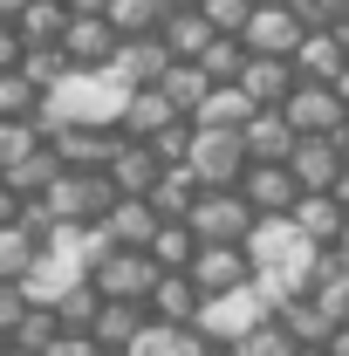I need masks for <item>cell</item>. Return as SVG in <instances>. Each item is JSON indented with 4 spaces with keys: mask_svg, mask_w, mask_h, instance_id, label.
<instances>
[{
    "mask_svg": "<svg viewBox=\"0 0 349 356\" xmlns=\"http://www.w3.org/2000/svg\"><path fill=\"white\" fill-rule=\"evenodd\" d=\"M35 110H42V89L21 69H0V117H35Z\"/></svg>",
    "mask_w": 349,
    "mask_h": 356,
    "instance_id": "f35d334b",
    "label": "cell"
},
{
    "mask_svg": "<svg viewBox=\"0 0 349 356\" xmlns=\"http://www.w3.org/2000/svg\"><path fill=\"white\" fill-rule=\"evenodd\" d=\"M199 7H206V21H213L219 35H247V21H254L261 0H199Z\"/></svg>",
    "mask_w": 349,
    "mask_h": 356,
    "instance_id": "7bdbcfd3",
    "label": "cell"
},
{
    "mask_svg": "<svg viewBox=\"0 0 349 356\" xmlns=\"http://www.w3.org/2000/svg\"><path fill=\"white\" fill-rule=\"evenodd\" d=\"M62 172H69V165H62V151H55V144H48V131H42V144H28V151L14 158L7 185H14L21 199H42V192H48V185H55Z\"/></svg>",
    "mask_w": 349,
    "mask_h": 356,
    "instance_id": "44dd1931",
    "label": "cell"
},
{
    "mask_svg": "<svg viewBox=\"0 0 349 356\" xmlns=\"http://www.w3.org/2000/svg\"><path fill=\"white\" fill-rule=\"evenodd\" d=\"M247 165H254V158H247V137H240V131H206V124L192 131V158H185V172L199 178L206 192L240 185V178H247Z\"/></svg>",
    "mask_w": 349,
    "mask_h": 356,
    "instance_id": "5b68a950",
    "label": "cell"
},
{
    "mask_svg": "<svg viewBox=\"0 0 349 356\" xmlns=\"http://www.w3.org/2000/svg\"><path fill=\"white\" fill-rule=\"evenodd\" d=\"M336 89H343V103H349V69H343V76H336Z\"/></svg>",
    "mask_w": 349,
    "mask_h": 356,
    "instance_id": "9f6ffc18",
    "label": "cell"
},
{
    "mask_svg": "<svg viewBox=\"0 0 349 356\" xmlns=\"http://www.w3.org/2000/svg\"><path fill=\"white\" fill-rule=\"evenodd\" d=\"M172 7H199V0H172Z\"/></svg>",
    "mask_w": 349,
    "mask_h": 356,
    "instance_id": "91938a15",
    "label": "cell"
},
{
    "mask_svg": "<svg viewBox=\"0 0 349 356\" xmlns=\"http://www.w3.org/2000/svg\"><path fill=\"white\" fill-rule=\"evenodd\" d=\"M295 356H329V343H302V350H295Z\"/></svg>",
    "mask_w": 349,
    "mask_h": 356,
    "instance_id": "11a10c76",
    "label": "cell"
},
{
    "mask_svg": "<svg viewBox=\"0 0 349 356\" xmlns=\"http://www.w3.org/2000/svg\"><path fill=\"white\" fill-rule=\"evenodd\" d=\"M288 172H295V185H302V192H336V178L349 172L343 137H302V144L288 151Z\"/></svg>",
    "mask_w": 349,
    "mask_h": 356,
    "instance_id": "8fae6325",
    "label": "cell"
},
{
    "mask_svg": "<svg viewBox=\"0 0 349 356\" xmlns=\"http://www.w3.org/2000/svg\"><path fill=\"white\" fill-rule=\"evenodd\" d=\"M62 336V322H55V309L48 302H35V309L21 315V329H14V350L21 356H48V343Z\"/></svg>",
    "mask_w": 349,
    "mask_h": 356,
    "instance_id": "d590c367",
    "label": "cell"
},
{
    "mask_svg": "<svg viewBox=\"0 0 349 356\" xmlns=\"http://www.w3.org/2000/svg\"><path fill=\"white\" fill-rule=\"evenodd\" d=\"M96 309H103V295H96V281H83V288H69V295L55 302V322H62V329H89Z\"/></svg>",
    "mask_w": 349,
    "mask_h": 356,
    "instance_id": "60d3db41",
    "label": "cell"
},
{
    "mask_svg": "<svg viewBox=\"0 0 349 356\" xmlns=\"http://www.w3.org/2000/svg\"><path fill=\"white\" fill-rule=\"evenodd\" d=\"M144 322H151V309H144V302H103V309H96V322H89V336H96L110 356H124L137 336H144Z\"/></svg>",
    "mask_w": 349,
    "mask_h": 356,
    "instance_id": "ffe728a7",
    "label": "cell"
},
{
    "mask_svg": "<svg viewBox=\"0 0 349 356\" xmlns=\"http://www.w3.org/2000/svg\"><path fill=\"white\" fill-rule=\"evenodd\" d=\"M240 192H247V206H254L261 220H274V213H295V199H302V185H295V172H288V165H247Z\"/></svg>",
    "mask_w": 349,
    "mask_h": 356,
    "instance_id": "5bb4252c",
    "label": "cell"
},
{
    "mask_svg": "<svg viewBox=\"0 0 349 356\" xmlns=\"http://www.w3.org/2000/svg\"><path fill=\"white\" fill-rule=\"evenodd\" d=\"M165 124H178V103L165 96V89L151 83V89H131V103H124V124L117 131L124 137H158Z\"/></svg>",
    "mask_w": 349,
    "mask_h": 356,
    "instance_id": "d4e9b609",
    "label": "cell"
},
{
    "mask_svg": "<svg viewBox=\"0 0 349 356\" xmlns=\"http://www.w3.org/2000/svg\"><path fill=\"white\" fill-rule=\"evenodd\" d=\"M165 178V158L144 144V137H124L117 144V158H110V185L124 192V199H151V185Z\"/></svg>",
    "mask_w": 349,
    "mask_h": 356,
    "instance_id": "4fadbf2b",
    "label": "cell"
},
{
    "mask_svg": "<svg viewBox=\"0 0 349 356\" xmlns=\"http://www.w3.org/2000/svg\"><path fill=\"white\" fill-rule=\"evenodd\" d=\"M329 254H343V261H349V220H343V233H336V247H329Z\"/></svg>",
    "mask_w": 349,
    "mask_h": 356,
    "instance_id": "f907efd6",
    "label": "cell"
},
{
    "mask_svg": "<svg viewBox=\"0 0 349 356\" xmlns=\"http://www.w3.org/2000/svg\"><path fill=\"white\" fill-rule=\"evenodd\" d=\"M192 281H199L206 295H233V288L261 281V267H254V254H247L240 240H199V254H192Z\"/></svg>",
    "mask_w": 349,
    "mask_h": 356,
    "instance_id": "ba28073f",
    "label": "cell"
},
{
    "mask_svg": "<svg viewBox=\"0 0 349 356\" xmlns=\"http://www.w3.org/2000/svg\"><path fill=\"white\" fill-rule=\"evenodd\" d=\"M158 35H165V48H172L178 62H199V55L213 48V35H219V28L206 21V7H172Z\"/></svg>",
    "mask_w": 349,
    "mask_h": 356,
    "instance_id": "7402d4cb",
    "label": "cell"
},
{
    "mask_svg": "<svg viewBox=\"0 0 349 356\" xmlns=\"http://www.w3.org/2000/svg\"><path fill=\"white\" fill-rule=\"evenodd\" d=\"M14 220H21V192L0 178V226H14Z\"/></svg>",
    "mask_w": 349,
    "mask_h": 356,
    "instance_id": "7dc6e473",
    "label": "cell"
},
{
    "mask_svg": "<svg viewBox=\"0 0 349 356\" xmlns=\"http://www.w3.org/2000/svg\"><path fill=\"white\" fill-rule=\"evenodd\" d=\"M336 199H343V213H349V172H343V178H336Z\"/></svg>",
    "mask_w": 349,
    "mask_h": 356,
    "instance_id": "db71d44e",
    "label": "cell"
},
{
    "mask_svg": "<svg viewBox=\"0 0 349 356\" xmlns=\"http://www.w3.org/2000/svg\"><path fill=\"white\" fill-rule=\"evenodd\" d=\"M336 137H343V151H349V124H343V131H336Z\"/></svg>",
    "mask_w": 349,
    "mask_h": 356,
    "instance_id": "680465c9",
    "label": "cell"
},
{
    "mask_svg": "<svg viewBox=\"0 0 349 356\" xmlns=\"http://www.w3.org/2000/svg\"><path fill=\"white\" fill-rule=\"evenodd\" d=\"M158 274H165V267L151 261V247H110L103 261L89 267V281H96L103 302H151Z\"/></svg>",
    "mask_w": 349,
    "mask_h": 356,
    "instance_id": "277c9868",
    "label": "cell"
},
{
    "mask_svg": "<svg viewBox=\"0 0 349 356\" xmlns=\"http://www.w3.org/2000/svg\"><path fill=\"white\" fill-rule=\"evenodd\" d=\"M21 7H28V0H0V21H14V14H21Z\"/></svg>",
    "mask_w": 349,
    "mask_h": 356,
    "instance_id": "f5cc1de1",
    "label": "cell"
},
{
    "mask_svg": "<svg viewBox=\"0 0 349 356\" xmlns=\"http://www.w3.org/2000/svg\"><path fill=\"white\" fill-rule=\"evenodd\" d=\"M35 309V302H28V288H21V281H0V336H7V343H14V329H21V315Z\"/></svg>",
    "mask_w": 349,
    "mask_h": 356,
    "instance_id": "ee69618b",
    "label": "cell"
},
{
    "mask_svg": "<svg viewBox=\"0 0 349 356\" xmlns=\"http://www.w3.org/2000/svg\"><path fill=\"white\" fill-rule=\"evenodd\" d=\"M48 356H110V350H103V343H96L89 329H62V336L48 343Z\"/></svg>",
    "mask_w": 349,
    "mask_h": 356,
    "instance_id": "f6af8a7d",
    "label": "cell"
},
{
    "mask_svg": "<svg viewBox=\"0 0 349 356\" xmlns=\"http://www.w3.org/2000/svg\"><path fill=\"white\" fill-rule=\"evenodd\" d=\"M199 356H240V350H233V343H206Z\"/></svg>",
    "mask_w": 349,
    "mask_h": 356,
    "instance_id": "816d5d0a",
    "label": "cell"
},
{
    "mask_svg": "<svg viewBox=\"0 0 349 356\" xmlns=\"http://www.w3.org/2000/svg\"><path fill=\"white\" fill-rule=\"evenodd\" d=\"M172 62H178V55L165 48V35H131V42L117 48V62H110V69H117L131 89H151L165 69H172Z\"/></svg>",
    "mask_w": 349,
    "mask_h": 356,
    "instance_id": "ac0fdd59",
    "label": "cell"
},
{
    "mask_svg": "<svg viewBox=\"0 0 349 356\" xmlns=\"http://www.w3.org/2000/svg\"><path fill=\"white\" fill-rule=\"evenodd\" d=\"M158 89H165V96L178 103V117H199V103L213 96V76H206L199 62H172V69L158 76Z\"/></svg>",
    "mask_w": 349,
    "mask_h": 356,
    "instance_id": "f1b7e54d",
    "label": "cell"
},
{
    "mask_svg": "<svg viewBox=\"0 0 349 356\" xmlns=\"http://www.w3.org/2000/svg\"><path fill=\"white\" fill-rule=\"evenodd\" d=\"M35 254H42V233H28V226H0V281H21L28 267H35Z\"/></svg>",
    "mask_w": 349,
    "mask_h": 356,
    "instance_id": "836d02e7",
    "label": "cell"
},
{
    "mask_svg": "<svg viewBox=\"0 0 349 356\" xmlns=\"http://www.w3.org/2000/svg\"><path fill=\"white\" fill-rule=\"evenodd\" d=\"M103 14H110V21H117V35L131 42V35H158V28H165L172 0H110Z\"/></svg>",
    "mask_w": 349,
    "mask_h": 356,
    "instance_id": "d6a6232c",
    "label": "cell"
},
{
    "mask_svg": "<svg viewBox=\"0 0 349 356\" xmlns=\"http://www.w3.org/2000/svg\"><path fill=\"white\" fill-rule=\"evenodd\" d=\"M0 356H21V350H14V343H7V336H0Z\"/></svg>",
    "mask_w": 349,
    "mask_h": 356,
    "instance_id": "6f0895ef",
    "label": "cell"
},
{
    "mask_svg": "<svg viewBox=\"0 0 349 356\" xmlns=\"http://www.w3.org/2000/svg\"><path fill=\"white\" fill-rule=\"evenodd\" d=\"M28 144H42V124H35V117H0V178L14 172V158H21Z\"/></svg>",
    "mask_w": 349,
    "mask_h": 356,
    "instance_id": "ab89813d",
    "label": "cell"
},
{
    "mask_svg": "<svg viewBox=\"0 0 349 356\" xmlns=\"http://www.w3.org/2000/svg\"><path fill=\"white\" fill-rule=\"evenodd\" d=\"M110 0H69V14H103Z\"/></svg>",
    "mask_w": 349,
    "mask_h": 356,
    "instance_id": "681fc988",
    "label": "cell"
},
{
    "mask_svg": "<svg viewBox=\"0 0 349 356\" xmlns=\"http://www.w3.org/2000/svg\"><path fill=\"white\" fill-rule=\"evenodd\" d=\"M199 178L185 172V165H165V178L151 185V206H158V220H192V206H199Z\"/></svg>",
    "mask_w": 349,
    "mask_h": 356,
    "instance_id": "83f0119b",
    "label": "cell"
},
{
    "mask_svg": "<svg viewBox=\"0 0 349 356\" xmlns=\"http://www.w3.org/2000/svg\"><path fill=\"white\" fill-rule=\"evenodd\" d=\"M124 103H131V83L117 69H69L55 89H42L35 124L42 131H55V124H124Z\"/></svg>",
    "mask_w": 349,
    "mask_h": 356,
    "instance_id": "6da1fadb",
    "label": "cell"
},
{
    "mask_svg": "<svg viewBox=\"0 0 349 356\" xmlns=\"http://www.w3.org/2000/svg\"><path fill=\"white\" fill-rule=\"evenodd\" d=\"M151 322H199L206 309V288L192 281V267H178V274H158V288H151Z\"/></svg>",
    "mask_w": 349,
    "mask_h": 356,
    "instance_id": "2e32d148",
    "label": "cell"
},
{
    "mask_svg": "<svg viewBox=\"0 0 349 356\" xmlns=\"http://www.w3.org/2000/svg\"><path fill=\"white\" fill-rule=\"evenodd\" d=\"M83 281H89V267L76 261V254H62V247H42V254H35V267L21 274L28 302H48V309H55L69 288H83Z\"/></svg>",
    "mask_w": 349,
    "mask_h": 356,
    "instance_id": "7c38bea8",
    "label": "cell"
},
{
    "mask_svg": "<svg viewBox=\"0 0 349 356\" xmlns=\"http://www.w3.org/2000/svg\"><path fill=\"white\" fill-rule=\"evenodd\" d=\"M199 350H206V336L192 322H144V336L124 356H199Z\"/></svg>",
    "mask_w": 349,
    "mask_h": 356,
    "instance_id": "4316f807",
    "label": "cell"
},
{
    "mask_svg": "<svg viewBox=\"0 0 349 356\" xmlns=\"http://www.w3.org/2000/svg\"><path fill=\"white\" fill-rule=\"evenodd\" d=\"M281 117H288L302 137H336L349 124V103H343V89H336V83H308V76H302V83L288 89Z\"/></svg>",
    "mask_w": 349,
    "mask_h": 356,
    "instance_id": "8992f818",
    "label": "cell"
},
{
    "mask_svg": "<svg viewBox=\"0 0 349 356\" xmlns=\"http://www.w3.org/2000/svg\"><path fill=\"white\" fill-rule=\"evenodd\" d=\"M42 199H48V213H55V226H103L124 192L110 185V172H62Z\"/></svg>",
    "mask_w": 349,
    "mask_h": 356,
    "instance_id": "3957f363",
    "label": "cell"
},
{
    "mask_svg": "<svg viewBox=\"0 0 349 356\" xmlns=\"http://www.w3.org/2000/svg\"><path fill=\"white\" fill-rule=\"evenodd\" d=\"M295 83H302V76H295V62H288V55H247V69H240V89H247L261 110H281Z\"/></svg>",
    "mask_w": 349,
    "mask_h": 356,
    "instance_id": "e0dca14e",
    "label": "cell"
},
{
    "mask_svg": "<svg viewBox=\"0 0 349 356\" xmlns=\"http://www.w3.org/2000/svg\"><path fill=\"white\" fill-rule=\"evenodd\" d=\"M14 28H21V42H28V48L62 42V28H69V0H28V7L14 14Z\"/></svg>",
    "mask_w": 349,
    "mask_h": 356,
    "instance_id": "4dcf8cb0",
    "label": "cell"
},
{
    "mask_svg": "<svg viewBox=\"0 0 349 356\" xmlns=\"http://www.w3.org/2000/svg\"><path fill=\"white\" fill-rule=\"evenodd\" d=\"M21 55H28L21 28H14V21H0V69H21Z\"/></svg>",
    "mask_w": 349,
    "mask_h": 356,
    "instance_id": "bcb514c9",
    "label": "cell"
},
{
    "mask_svg": "<svg viewBox=\"0 0 349 356\" xmlns=\"http://www.w3.org/2000/svg\"><path fill=\"white\" fill-rule=\"evenodd\" d=\"M261 226V213L247 206V192L240 185H219V192H199V206H192V233L199 240H240L247 247V233Z\"/></svg>",
    "mask_w": 349,
    "mask_h": 356,
    "instance_id": "52a82bcc",
    "label": "cell"
},
{
    "mask_svg": "<svg viewBox=\"0 0 349 356\" xmlns=\"http://www.w3.org/2000/svg\"><path fill=\"white\" fill-rule=\"evenodd\" d=\"M69 69H76V62L62 55V42H42V48H28V55H21V76H28L35 89H55Z\"/></svg>",
    "mask_w": 349,
    "mask_h": 356,
    "instance_id": "8d00e7d4",
    "label": "cell"
},
{
    "mask_svg": "<svg viewBox=\"0 0 349 356\" xmlns=\"http://www.w3.org/2000/svg\"><path fill=\"white\" fill-rule=\"evenodd\" d=\"M274 309H281L274 288H267V281H247V288H233V295H206V309H199L192 329H199L206 343H240V336H254Z\"/></svg>",
    "mask_w": 349,
    "mask_h": 356,
    "instance_id": "7a4b0ae2",
    "label": "cell"
},
{
    "mask_svg": "<svg viewBox=\"0 0 349 356\" xmlns=\"http://www.w3.org/2000/svg\"><path fill=\"white\" fill-rule=\"evenodd\" d=\"M288 220L302 226L315 247H336V233H343V220H349V213H343V199H336V192H302Z\"/></svg>",
    "mask_w": 349,
    "mask_h": 356,
    "instance_id": "cb8c5ba5",
    "label": "cell"
},
{
    "mask_svg": "<svg viewBox=\"0 0 349 356\" xmlns=\"http://www.w3.org/2000/svg\"><path fill=\"white\" fill-rule=\"evenodd\" d=\"M329 356H349V322L336 329V336H329Z\"/></svg>",
    "mask_w": 349,
    "mask_h": 356,
    "instance_id": "c3c4849f",
    "label": "cell"
},
{
    "mask_svg": "<svg viewBox=\"0 0 349 356\" xmlns=\"http://www.w3.org/2000/svg\"><path fill=\"white\" fill-rule=\"evenodd\" d=\"M254 110H261V103H254L240 83H213V96L199 103V117H192V124H206V131H247V124H254Z\"/></svg>",
    "mask_w": 349,
    "mask_h": 356,
    "instance_id": "603a6c76",
    "label": "cell"
},
{
    "mask_svg": "<svg viewBox=\"0 0 349 356\" xmlns=\"http://www.w3.org/2000/svg\"><path fill=\"white\" fill-rule=\"evenodd\" d=\"M302 35H308V21L295 14V0H261L240 42L254 48V55H288V62H295V48H302Z\"/></svg>",
    "mask_w": 349,
    "mask_h": 356,
    "instance_id": "9c48e42d",
    "label": "cell"
},
{
    "mask_svg": "<svg viewBox=\"0 0 349 356\" xmlns=\"http://www.w3.org/2000/svg\"><path fill=\"white\" fill-rule=\"evenodd\" d=\"M247 55H254V48L240 42V35H213V48L199 55V69H206L213 83H240V69H247Z\"/></svg>",
    "mask_w": 349,
    "mask_h": 356,
    "instance_id": "e575fe53",
    "label": "cell"
},
{
    "mask_svg": "<svg viewBox=\"0 0 349 356\" xmlns=\"http://www.w3.org/2000/svg\"><path fill=\"white\" fill-rule=\"evenodd\" d=\"M192 131H199V124H192V117H178V124H165V131L144 137V144H151L165 165H185V158H192Z\"/></svg>",
    "mask_w": 349,
    "mask_h": 356,
    "instance_id": "b9f144b4",
    "label": "cell"
},
{
    "mask_svg": "<svg viewBox=\"0 0 349 356\" xmlns=\"http://www.w3.org/2000/svg\"><path fill=\"white\" fill-rule=\"evenodd\" d=\"M343 69H349V48H343V35H336V21L308 28L302 48H295V76H308V83H336Z\"/></svg>",
    "mask_w": 349,
    "mask_h": 356,
    "instance_id": "9a60e30c",
    "label": "cell"
},
{
    "mask_svg": "<svg viewBox=\"0 0 349 356\" xmlns=\"http://www.w3.org/2000/svg\"><path fill=\"white\" fill-rule=\"evenodd\" d=\"M117 48H124V35H117L110 14H69V28H62V55H69L76 69H110Z\"/></svg>",
    "mask_w": 349,
    "mask_h": 356,
    "instance_id": "30bf717a",
    "label": "cell"
},
{
    "mask_svg": "<svg viewBox=\"0 0 349 356\" xmlns=\"http://www.w3.org/2000/svg\"><path fill=\"white\" fill-rule=\"evenodd\" d=\"M158 206L151 199H117L110 206V220H103V233H110V247H151V233H158Z\"/></svg>",
    "mask_w": 349,
    "mask_h": 356,
    "instance_id": "484cf974",
    "label": "cell"
},
{
    "mask_svg": "<svg viewBox=\"0 0 349 356\" xmlns=\"http://www.w3.org/2000/svg\"><path fill=\"white\" fill-rule=\"evenodd\" d=\"M233 350H240V356H295V350H302V343H295V329H288L281 315H267L261 329H254V336H240Z\"/></svg>",
    "mask_w": 349,
    "mask_h": 356,
    "instance_id": "74e56055",
    "label": "cell"
},
{
    "mask_svg": "<svg viewBox=\"0 0 349 356\" xmlns=\"http://www.w3.org/2000/svg\"><path fill=\"white\" fill-rule=\"evenodd\" d=\"M281 322H288V329H295V343H329V336H336V329H343V322H336V315L322 309V302H315V295H295V302H281Z\"/></svg>",
    "mask_w": 349,
    "mask_h": 356,
    "instance_id": "f546056e",
    "label": "cell"
},
{
    "mask_svg": "<svg viewBox=\"0 0 349 356\" xmlns=\"http://www.w3.org/2000/svg\"><path fill=\"white\" fill-rule=\"evenodd\" d=\"M240 137H247V158H254V165H288V151L302 144V131H295L281 110H254V124Z\"/></svg>",
    "mask_w": 349,
    "mask_h": 356,
    "instance_id": "d6986e66",
    "label": "cell"
},
{
    "mask_svg": "<svg viewBox=\"0 0 349 356\" xmlns=\"http://www.w3.org/2000/svg\"><path fill=\"white\" fill-rule=\"evenodd\" d=\"M192 254H199V233H192V220H165L158 233H151V261L165 267V274L192 267Z\"/></svg>",
    "mask_w": 349,
    "mask_h": 356,
    "instance_id": "1f68e13d",
    "label": "cell"
}]
</instances>
